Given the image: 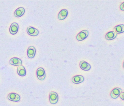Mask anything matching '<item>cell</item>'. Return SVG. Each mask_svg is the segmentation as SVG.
Returning <instances> with one entry per match:
<instances>
[{
    "label": "cell",
    "mask_w": 124,
    "mask_h": 106,
    "mask_svg": "<svg viewBox=\"0 0 124 106\" xmlns=\"http://www.w3.org/2000/svg\"><path fill=\"white\" fill-rule=\"evenodd\" d=\"M59 96L58 94L54 91H51L49 95V100L51 104H55L58 101Z\"/></svg>",
    "instance_id": "6da1fadb"
},
{
    "label": "cell",
    "mask_w": 124,
    "mask_h": 106,
    "mask_svg": "<svg viewBox=\"0 0 124 106\" xmlns=\"http://www.w3.org/2000/svg\"><path fill=\"white\" fill-rule=\"evenodd\" d=\"M89 34V32L87 30H83L80 31L77 35V39L79 41H82L85 39Z\"/></svg>",
    "instance_id": "7a4b0ae2"
},
{
    "label": "cell",
    "mask_w": 124,
    "mask_h": 106,
    "mask_svg": "<svg viewBox=\"0 0 124 106\" xmlns=\"http://www.w3.org/2000/svg\"><path fill=\"white\" fill-rule=\"evenodd\" d=\"M38 78L40 80H43L46 77V73L45 69L42 67L38 68L37 71Z\"/></svg>",
    "instance_id": "3957f363"
},
{
    "label": "cell",
    "mask_w": 124,
    "mask_h": 106,
    "mask_svg": "<svg viewBox=\"0 0 124 106\" xmlns=\"http://www.w3.org/2000/svg\"><path fill=\"white\" fill-rule=\"evenodd\" d=\"M8 98L12 101L18 102L21 100V96L19 94L16 93H11L8 95Z\"/></svg>",
    "instance_id": "277c9868"
},
{
    "label": "cell",
    "mask_w": 124,
    "mask_h": 106,
    "mask_svg": "<svg viewBox=\"0 0 124 106\" xmlns=\"http://www.w3.org/2000/svg\"><path fill=\"white\" fill-rule=\"evenodd\" d=\"M122 91V89L116 87L114 88L112 90L110 93L111 97L113 99L117 98L119 96Z\"/></svg>",
    "instance_id": "5b68a950"
},
{
    "label": "cell",
    "mask_w": 124,
    "mask_h": 106,
    "mask_svg": "<svg viewBox=\"0 0 124 106\" xmlns=\"http://www.w3.org/2000/svg\"><path fill=\"white\" fill-rule=\"evenodd\" d=\"M27 33L32 36H36L39 33V31L37 29L31 26H29L27 28Z\"/></svg>",
    "instance_id": "8992f818"
},
{
    "label": "cell",
    "mask_w": 124,
    "mask_h": 106,
    "mask_svg": "<svg viewBox=\"0 0 124 106\" xmlns=\"http://www.w3.org/2000/svg\"><path fill=\"white\" fill-rule=\"evenodd\" d=\"M9 63L13 66H22V60L20 58H13L10 60Z\"/></svg>",
    "instance_id": "52a82bcc"
},
{
    "label": "cell",
    "mask_w": 124,
    "mask_h": 106,
    "mask_svg": "<svg viewBox=\"0 0 124 106\" xmlns=\"http://www.w3.org/2000/svg\"><path fill=\"white\" fill-rule=\"evenodd\" d=\"M19 29V25L17 23H13L10 28V32L11 34L14 35L16 34Z\"/></svg>",
    "instance_id": "ba28073f"
},
{
    "label": "cell",
    "mask_w": 124,
    "mask_h": 106,
    "mask_svg": "<svg viewBox=\"0 0 124 106\" xmlns=\"http://www.w3.org/2000/svg\"><path fill=\"white\" fill-rule=\"evenodd\" d=\"M80 67L84 71H89L91 68V66L88 63L85 61H81L80 62Z\"/></svg>",
    "instance_id": "9c48e42d"
},
{
    "label": "cell",
    "mask_w": 124,
    "mask_h": 106,
    "mask_svg": "<svg viewBox=\"0 0 124 106\" xmlns=\"http://www.w3.org/2000/svg\"><path fill=\"white\" fill-rule=\"evenodd\" d=\"M27 56L29 58H33L36 54V49L34 46H30L27 50Z\"/></svg>",
    "instance_id": "30bf717a"
},
{
    "label": "cell",
    "mask_w": 124,
    "mask_h": 106,
    "mask_svg": "<svg viewBox=\"0 0 124 106\" xmlns=\"http://www.w3.org/2000/svg\"><path fill=\"white\" fill-rule=\"evenodd\" d=\"M84 77L81 75H76L74 76L72 79V82L75 84H79L83 82Z\"/></svg>",
    "instance_id": "8fae6325"
},
{
    "label": "cell",
    "mask_w": 124,
    "mask_h": 106,
    "mask_svg": "<svg viewBox=\"0 0 124 106\" xmlns=\"http://www.w3.org/2000/svg\"><path fill=\"white\" fill-rule=\"evenodd\" d=\"M68 11L65 9L61 10L58 15V18L59 20H63L68 15Z\"/></svg>",
    "instance_id": "7c38bea8"
},
{
    "label": "cell",
    "mask_w": 124,
    "mask_h": 106,
    "mask_svg": "<svg viewBox=\"0 0 124 106\" xmlns=\"http://www.w3.org/2000/svg\"><path fill=\"white\" fill-rule=\"evenodd\" d=\"M25 12V10L23 7H19L15 11L14 15L16 17H20L23 15Z\"/></svg>",
    "instance_id": "4fadbf2b"
},
{
    "label": "cell",
    "mask_w": 124,
    "mask_h": 106,
    "mask_svg": "<svg viewBox=\"0 0 124 106\" xmlns=\"http://www.w3.org/2000/svg\"><path fill=\"white\" fill-rule=\"evenodd\" d=\"M117 36V34L114 31L108 32L105 36V38L107 40H111L115 39Z\"/></svg>",
    "instance_id": "5bb4252c"
},
{
    "label": "cell",
    "mask_w": 124,
    "mask_h": 106,
    "mask_svg": "<svg viewBox=\"0 0 124 106\" xmlns=\"http://www.w3.org/2000/svg\"><path fill=\"white\" fill-rule=\"evenodd\" d=\"M17 73L19 76L21 77H24L26 76V69L23 66H19L17 68Z\"/></svg>",
    "instance_id": "9a60e30c"
},
{
    "label": "cell",
    "mask_w": 124,
    "mask_h": 106,
    "mask_svg": "<svg viewBox=\"0 0 124 106\" xmlns=\"http://www.w3.org/2000/svg\"><path fill=\"white\" fill-rule=\"evenodd\" d=\"M114 31L116 34H120L124 32V25H118L115 27Z\"/></svg>",
    "instance_id": "2e32d148"
},
{
    "label": "cell",
    "mask_w": 124,
    "mask_h": 106,
    "mask_svg": "<svg viewBox=\"0 0 124 106\" xmlns=\"http://www.w3.org/2000/svg\"><path fill=\"white\" fill-rule=\"evenodd\" d=\"M120 98L124 101V92H121L119 95Z\"/></svg>",
    "instance_id": "e0dca14e"
},
{
    "label": "cell",
    "mask_w": 124,
    "mask_h": 106,
    "mask_svg": "<svg viewBox=\"0 0 124 106\" xmlns=\"http://www.w3.org/2000/svg\"><path fill=\"white\" fill-rule=\"evenodd\" d=\"M120 9L122 11H124V2L121 4L120 6Z\"/></svg>",
    "instance_id": "ac0fdd59"
},
{
    "label": "cell",
    "mask_w": 124,
    "mask_h": 106,
    "mask_svg": "<svg viewBox=\"0 0 124 106\" xmlns=\"http://www.w3.org/2000/svg\"><path fill=\"white\" fill-rule=\"evenodd\" d=\"M123 67L124 68V62H123Z\"/></svg>",
    "instance_id": "d6986e66"
}]
</instances>
